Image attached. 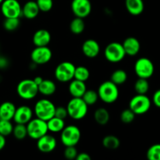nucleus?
Listing matches in <instances>:
<instances>
[{
	"label": "nucleus",
	"mask_w": 160,
	"mask_h": 160,
	"mask_svg": "<svg viewBox=\"0 0 160 160\" xmlns=\"http://www.w3.org/2000/svg\"><path fill=\"white\" fill-rule=\"evenodd\" d=\"M136 114L130 108L123 109L120 116V121L124 124H130L134 120Z\"/></svg>",
	"instance_id": "35"
},
{
	"label": "nucleus",
	"mask_w": 160,
	"mask_h": 160,
	"mask_svg": "<svg viewBox=\"0 0 160 160\" xmlns=\"http://www.w3.org/2000/svg\"><path fill=\"white\" fill-rule=\"evenodd\" d=\"M55 117L62 119V120H65L68 117V112H67V107H63V106H58V107H56Z\"/></svg>",
	"instance_id": "39"
},
{
	"label": "nucleus",
	"mask_w": 160,
	"mask_h": 160,
	"mask_svg": "<svg viewBox=\"0 0 160 160\" xmlns=\"http://www.w3.org/2000/svg\"><path fill=\"white\" fill-rule=\"evenodd\" d=\"M6 145V138L5 136L0 134V151L3 149L5 148Z\"/></svg>",
	"instance_id": "43"
},
{
	"label": "nucleus",
	"mask_w": 160,
	"mask_h": 160,
	"mask_svg": "<svg viewBox=\"0 0 160 160\" xmlns=\"http://www.w3.org/2000/svg\"><path fill=\"white\" fill-rule=\"evenodd\" d=\"M37 148L41 152L50 153L56 149L57 140L54 136L46 134L37 140Z\"/></svg>",
	"instance_id": "14"
},
{
	"label": "nucleus",
	"mask_w": 160,
	"mask_h": 160,
	"mask_svg": "<svg viewBox=\"0 0 160 160\" xmlns=\"http://www.w3.org/2000/svg\"><path fill=\"white\" fill-rule=\"evenodd\" d=\"M40 10L36 1L30 0L22 6V16L28 20H33L38 16Z\"/></svg>",
	"instance_id": "19"
},
{
	"label": "nucleus",
	"mask_w": 160,
	"mask_h": 160,
	"mask_svg": "<svg viewBox=\"0 0 160 160\" xmlns=\"http://www.w3.org/2000/svg\"><path fill=\"white\" fill-rule=\"evenodd\" d=\"M81 98L88 106H94L96 104L98 100V92L97 91L92 90V89H87Z\"/></svg>",
	"instance_id": "29"
},
{
	"label": "nucleus",
	"mask_w": 160,
	"mask_h": 160,
	"mask_svg": "<svg viewBox=\"0 0 160 160\" xmlns=\"http://www.w3.org/2000/svg\"><path fill=\"white\" fill-rule=\"evenodd\" d=\"M9 65V59L4 56H0V70L6 69Z\"/></svg>",
	"instance_id": "41"
},
{
	"label": "nucleus",
	"mask_w": 160,
	"mask_h": 160,
	"mask_svg": "<svg viewBox=\"0 0 160 160\" xmlns=\"http://www.w3.org/2000/svg\"><path fill=\"white\" fill-rule=\"evenodd\" d=\"M102 144L106 149L116 150L120 146V141L117 136L109 134L103 138Z\"/></svg>",
	"instance_id": "26"
},
{
	"label": "nucleus",
	"mask_w": 160,
	"mask_h": 160,
	"mask_svg": "<svg viewBox=\"0 0 160 160\" xmlns=\"http://www.w3.org/2000/svg\"><path fill=\"white\" fill-rule=\"evenodd\" d=\"M68 117L74 120H81L87 116L88 106L82 98H72L67 105Z\"/></svg>",
	"instance_id": "2"
},
{
	"label": "nucleus",
	"mask_w": 160,
	"mask_h": 160,
	"mask_svg": "<svg viewBox=\"0 0 160 160\" xmlns=\"http://www.w3.org/2000/svg\"><path fill=\"white\" fill-rule=\"evenodd\" d=\"M81 138V130L76 125L65 126L60 132V141L65 147L76 146L79 143Z\"/></svg>",
	"instance_id": "5"
},
{
	"label": "nucleus",
	"mask_w": 160,
	"mask_h": 160,
	"mask_svg": "<svg viewBox=\"0 0 160 160\" xmlns=\"http://www.w3.org/2000/svg\"><path fill=\"white\" fill-rule=\"evenodd\" d=\"M0 119H1V118H0Z\"/></svg>",
	"instance_id": "46"
},
{
	"label": "nucleus",
	"mask_w": 160,
	"mask_h": 160,
	"mask_svg": "<svg viewBox=\"0 0 160 160\" xmlns=\"http://www.w3.org/2000/svg\"><path fill=\"white\" fill-rule=\"evenodd\" d=\"M17 93L21 99H34L38 94V87L33 79H23L17 84Z\"/></svg>",
	"instance_id": "4"
},
{
	"label": "nucleus",
	"mask_w": 160,
	"mask_h": 160,
	"mask_svg": "<svg viewBox=\"0 0 160 160\" xmlns=\"http://www.w3.org/2000/svg\"><path fill=\"white\" fill-rule=\"evenodd\" d=\"M146 156L149 160H160V144H155L149 147Z\"/></svg>",
	"instance_id": "36"
},
{
	"label": "nucleus",
	"mask_w": 160,
	"mask_h": 160,
	"mask_svg": "<svg viewBox=\"0 0 160 160\" xmlns=\"http://www.w3.org/2000/svg\"><path fill=\"white\" fill-rule=\"evenodd\" d=\"M78 154V149L75 146H67L63 152V156L65 159L69 160L76 159Z\"/></svg>",
	"instance_id": "38"
},
{
	"label": "nucleus",
	"mask_w": 160,
	"mask_h": 160,
	"mask_svg": "<svg viewBox=\"0 0 160 160\" xmlns=\"http://www.w3.org/2000/svg\"><path fill=\"white\" fill-rule=\"evenodd\" d=\"M104 56L106 60L112 63L121 62L126 56L122 43L117 42H110L104 50Z\"/></svg>",
	"instance_id": "7"
},
{
	"label": "nucleus",
	"mask_w": 160,
	"mask_h": 160,
	"mask_svg": "<svg viewBox=\"0 0 160 160\" xmlns=\"http://www.w3.org/2000/svg\"><path fill=\"white\" fill-rule=\"evenodd\" d=\"M70 8L75 17L84 19L92 12V5L90 0H72Z\"/></svg>",
	"instance_id": "13"
},
{
	"label": "nucleus",
	"mask_w": 160,
	"mask_h": 160,
	"mask_svg": "<svg viewBox=\"0 0 160 160\" xmlns=\"http://www.w3.org/2000/svg\"><path fill=\"white\" fill-rule=\"evenodd\" d=\"M51 40V34L46 29H38L33 34L32 42L35 47L48 46Z\"/></svg>",
	"instance_id": "17"
},
{
	"label": "nucleus",
	"mask_w": 160,
	"mask_h": 160,
	"mask_svg": "<svg viewBox=\"0 0 160 160\" xmlns=\"http://www.w3.org/2000/svg\"><path fill=\"white\" fill-rule=\"evenodd\" d=\"M46 122L47 126H48V132L55 133V134H56V133H60L66 126L64 120L58 118V117H55V116Z\"/></svg>",
	"instance_id": "25"
},
{
	"label": "nucleus",
	"mask_w": 160,
	"mask_h": 160,
	"mask_svg": "<svg viewBox=\"0 0 160 160\" xmlns=\"http://www.w3.org/2000/svg\"><path fill=\"white\" fill-rule=\"evenodd\" d=\"M86 90H87V86L84 81H78L76 79H73L70 81L68 91L70 95L73 98H81Z\"/></svg>",
	"instance_id": "20"
},
{
	"label": "nucleus",
	"mask_w": 160,
	"mask_h": 160,
	"mask_svg": "<svg viewBox=\"0 0 160 160\" xmlns=\"http://www.w3.org/2000/svg\"><path fill=\"white\" fill-rule=\"evenodd\" d=\"M152 102L156 107L160 108V89L156 91L155 93L153 94Z\"/></svg>",
	"instance_id": "40"
},
{
	"label": "nucleus",
	"mask_w": 160,
	"mask_h": 160,
	"mask_svg": "<svg viewBox=\"0 0 160 160\" xmlns=\"http://www.w3.org/2000/svg\"><path fill=\"white\" fill-rule=\"evenodd\" d=\"M151 106V99L146 95L137 94L129 102V108L136 115H143L148 112Z\"/></svg>",
	"instance_id": "8"
},
{
	"label": "nucleus",
	"mask_w": 160,
	"mask_h": 160,
	"mask_svg": "<svg viewBox=\"0 0 160 160\" xmlns=\"http://www.w3.org/2000/svg\"><path fill=\"white\" fill-rule=\"evenodd\" d=\"M38 87V93L44 96H51L56 92V83L49 79H44Z\"/></svg>",
	"instance_id": "23"
},
{
	"label": "nucleus",
	"mask_w": 160,
	"mask_h": 160,
	"mask_svg": "<svg viewBox=\"0 0 160 160\" xmlns=\"http://www.w3.org/2000/svg\"><path fill=\"white\" fill-rule=\"evenodd\" d=\"M128 73L125 70L118 69V70H114L112 73L110 77V81L117 84V86L123 84L128 81Z\"/></svg>",
	"instance_id": "28"
},
{
	"label": "nucleus",
	"mask_w": 160,
	"mask_h": 160,
	"mask_svg": "<svg viewBox=\"0 0 160 160\" xmlns=\"http://www.w3.org/2000/svg\"><path fill=\"white\" fill-rule=\"evenodd\" d=\"M52 52L48 46L35 47L31 53V62L36 65H45L51 61Z\"/></svg>",
	"instance_id": "12"
},
{
	"label": "nucleus",
	"mask_w": 160,
	"mask_h": 160,
	"mask_svg": "<svg viewBox=\"0 0 160 160\" xmlns=\"http://www.w3.org/2000/svg\"><path fill=\"white\" fill-rule=\"evenodd\" d=\"M13 126L12 120L0 119V134L5 136L6 138L11 135L13 130Z\"/></svg>",
	"instance_id": "33"
},
{
	"label": "nucleus",
	"mask_w": 160,
	"mask_h": 160,
	"mask_svg": "<svg viewBox=\"0 0 160 160\" xmlns=\"http://www.w3.org/2000/svg\"><path fill=\"white\" fill-rule=\"evenodd\" d=\"M17 107L12 102L6 101L0 104V118L2 120H12Z\"/></svg>",
	"instance_id": "22"
},
{
	"label": "nucleus",
	"mask_w": 160,
	"mask_h": 160,
	"mask_svg": "<svg viewBox=\"0 0 160 160\" xmlns=\"http://www.w3.org/2000/svg\"><path fill=\"white\" fill-rule=\"evenodd\" d=\"M134 73L139 78L148 79L153 75L155 67L151 59L146 57L139 58L134 63Z\"/></svg>",
	"instance_id": "10"
},
{
	"label": "nucleus",
	"mask_w": 160,
	"mask_h": 160,
	"mask_svg": "<svg viewBox=\"0 0 160 160\" xmlns=\"http://www.w3.org/2000/svg\"><path fill=\"white\" fill-rule=\"evenodd\" d=\"M134 91L137 94L141 95H146L149 90V83L148 79L145 78H139L134 83Z\"/></svg>",
	"instance_id": "31"
},
{
	"label": "nucleus",
	"mask_w": 160,
	"mask_h": 160,
	"mask_svg": "<svg viewBox=\"0 0 160 160\" xmlns=\"http://www.w3.org/2000/svg\"><path fill=\"white\" fill-rule=\"evenodd\" d=\"M82 52L86 57L93 59L97 57L100 53V45L95 39H87L82 44Z\"/></svg>",
	"instance_id": "16"
},
{
	"label": "nucleus",
	"mask_w": 160,
	"mask_h": 160,
	"mask_svg": "<svg viewBox=\"0 0 160 160\" xmlns=\"http://www.w3.org/2000/svg\"><path fill=\"white\" fill-rule=\"evenodd\" d=\"M91 159H92V158H91L90 155L88 154V153L86 152L78 153L76 158L77 160H91Z\"/></svg>",
	"instance_id": "42"
},
{
	"label": "nucleus",
	"mask_w": 160,
	"mask_h": 160,
	"mask_svg": "<svg viewBox=\"0 0 160 160\" xmlns=\"http://www.w3.org/2000/svg\"><path fill=\"white\" fill-rule=\"evenodd\" d=\"M98 98L106 104H112L117 101L120 95L118 86L109 81L102 83L97 90Z\"/></svg>",
	"instance_id": "1"
},
{
	"label": "nucleus",
	"mask_w": 160,
	"mask_h": 160,
	"mask_svg": "<svg viewBox=\"0 0 160 160\" xmlns=\"http://www.w3.org/2000/svg\"><path fill=\"white\" fill-rule=\"evenodd\" d=\"M85 29V23L84 19L76 17L71 20L70 23V30L73 34H81Z\"/></svg>",
	"instance_id": "27"
},
{
	"label": "nucleus",
	"mask_w": 160,
	"mask_h": 160,
	"mask_svg": "<svg viewBox=\"0 0 160 160\" xmlns=\"http://www.w3.org/2000/svg\"><path fill=\"white\" fill-rule=\"evenodd\" d=\"M20 18H5L3 21V28L7 31H14L20 27Z\"/></svg>",
	"instance_id": "34"
},
{
	"label": "nucleus",
	"mask_w": 160,
	"mask_h": 160,
	"mask_svg": "<svg viewBox=\"0 0 160 160\" xmlns=\"http://www.w3.org/2000/svg\"><path fill=\"white\" fill-rule=\"evenodd\" d=\"M40 12H48L52 9L53 0H36Z\"/></svg>",
	"instance_id": "37"
},
{
	"label": "nucleus",
	"mask_w": 160,
	"mask_h": 160,
	"mask_svg": "<svg viewBox=\"0 0 160 160\" xmlns=\"http://www.w3.org/2000/svg\"><path fill=\"white\" fill-rule=\"evenodd\" d=\"M56 107V106L51 100L48 98H42L36 102L33 110L36 117L48 121L55 116Z\"/></svg>",
	"instance_id": "3"
},
{
	"label": "nucleus",
	"mask_w": 160,
	"mask_h": 160,
	"mask_svg": "<svg viewBox=\"0 0 160 160\" xmlns=\"http://www.w3.org/2000/svg\"><path fill=\"white\" fill-rule=\"evenodd\" d=\"M126 56H135L141 49V44L138 39L134 37H128L122 43Z\"/></svg>",
	"instance_id": "18"
},
{
	"label": "nucleus",
	"mask_w": 160,
	"mask_h": 160,
	"mask_svg": "<svg viewBox=\"0 0 160 160\" xmlns=\"http://www.w3.org/2000/svg\"><path fill=\"white\" fill-rule=\"evenodd\" d=\"M2 2H3V0H0V5H1V3Z\"/></svg>",
	"instance_id": "45"
},
{
	"label": "nucleus",
	"mask_w": 160,
	"mask_h": 160,
	"mask_svg": "<svg viewBox=\"0 0 160 160\" xmlns=\"http://www.w3.org/2000/svg\"><path fill=\"white\" fill-rule=\"evenodd\" d=\"M26 126L27 131H28V137L31 138L33 140L37 141L41 137L48 133L47 122L38 117L31 119L27 123Z\"/></svg>",
	"instance_id": "6"
},
{
	"label": "nucleus",
	"mask_w": 160,
	"mask_h": 160,
	"mask_svg": "<svg viewBox=\"0 0 160 160\" xmlns=\"http://www.w3.org/2000/svg\"><path fill=\"white\" fill-rule=\"evenodd\" d=\"M0 9L5 18H20L22 16V6L18 0H3Z\"/></svg>",
	"instance_id": "11"
},
{
	"label": "nucleus",
	"mask_w": 160,
	"mask_h": 160,
	"mask_svg": "<svg viewBox=\"0 0 160 160\" xmlns=\"http://www.w3.org/2000/svg\"><path fill=\"white\" fill-rule=\"evenodd\" d=\"M34 117V110L28 106H20L16 109L12 120L15 123L27 124Z\"/></svg>",
	"instance_id": "15"
},
{
	"label": "nucleus",
	"mask_w": 160,
	"mask_h": 160,
	"mask_svg": "<svg viewBox=\"0 0 160 160\" xmlns=\"http://www.w3.org/2000/svg\"><path fill=\"white\" fill-rule=\"evenodd\" d=\"M75 67L74 64L69 61L60 62L55 69V78L61 83L70 82L74 77Z\"/></svg>",
	"instance_id": "9"
},
{
	"label": "nucleus",
	"mask_w": 160,
	"mask_h": 160,
	"mask_svg": "<svg viewBox=\"0 0 160 160\" xmlns=\"http://www.w3.org/2000/svg\"><path fill=\"white\" fill-rule=\"evenodd\" d=\"M90 78V71L88 69L84 66H78L75 67L74 77L73 79L86 82Z\"/></svg>",
	"instance_id": "30"
},
{
	"label": "nucleus",
	"mask_w": 160,
	"mask_h": 160,
	"mask_svg": "<svg viewBox=\"0 0 160 160\" xmlns=\"http://www.w3.org/2000/svg\"><path fill=\"white\" fill-rule=\"evenodd\" d=\"M43 78H42V77L40 76H36L35 78H34V79H33V81H34V83H35L36 84H37L38 86L39 85V84H41V83L42 82V81H43Z\"/></svg>",
	"instance_id": "44"
},
{
	"label": "nucleus",
	"mask_w": 160,
	"mask_h": 160,
	"mask_svg": "<svg viewBox=\"0 0 160 160\" xmlns=\"http://www.w3.org/2000/svg\"><path fill=\"white\" fill-rule=\"evenodd\" d=\"M126 9L131 15L139 16L145 9L143 0H125Z\"/></svg>",
	"instance_id": "21"
},
{
	"label": "nucleus",
	"mask_w": 160,
	"mask_h": 160,
	"mask_svg": "<svg viewBox=\"0 0 160 160\" xmlns=\"http://www.w3.org/2000/svg\"><path fill=\"white\" fill-rule=\"evenodd\" d=\"M94 119L98 125L105 126L110 120V114L106 108L100 107L98 108L94 112Z\"/></svg>",
	"instance_id": "24"
},
{
	"label": "nucleus",
	"mask_w": 160,
	"mask_h": 160,
	"mask_svg": "<svg viewBox=\"0 0 160 160\" xmlns=\"http://www.w3.org/2000/svg\"><path fill=\"white\" fill-rule=\"evenodd\" d=\"M12 134L17 140H23L28 137V131H27L26 124L22 123H16L13 126Z\"/></svg>",
	"instance_id": "32"
}]
</instances>
